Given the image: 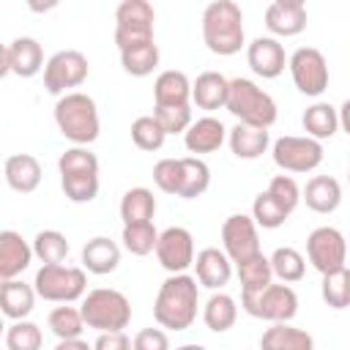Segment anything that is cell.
Segmentation results:
<instances>
[{
    "instance_id": "cell-1",
    "label": "cell",
    "mask_w": 350,
    "mask_h": 350,
    "mask_svg": "<svg viewBox=\"0 0 350 350\" xmlns=\"http://www.w3.org/2000/svg\"><path fill=\"white\" fill-rule=\"evenodd\" d=\"M200 306V284L189 273H170L153 301V317L159 328L167 331H186L197 320Z\"/></svg>"
},
{
    "instance_id": "cell-2",
    "label": "cell",
    "mask_w": 350,
    "mask_h": 350,
    "mask_svg": "<svg viewBox=\"0 0 350 350\" xmlns=\"http://www.w3.org/2000/svg\"><path fill=\"white\" fill-rule=\"evenodd\" d=\"M202 41L213 55H238L246 44L243 11L232 0H213L202 11Z\"/></svg>"
},
{
    "instance_id": "cell-3",
    "label": "cell",
    "mask_w": 350,
    "mask_h": 350,
    "mask_svg": "<svg viewBox=\"0 0 350 350\" xmlns=\"http://www.w3.org/2000/svg\"><path fill=\"white\" fill-rule=\"evenodd\" d=\"M55 123H57V131L79 148H88L90 142H96L98 131H101L96 101L88 93H79V90H71V93L57 98Z\"/></svg>"
},
{
    "instance_id": "cell-4",
    "label": "cell",
    "mask_w": 350,
    "mask_h": 350,
    "mask_svg": "<svg viewBox=\"0 0 350 350\" xmlns=\"http://www.w3.org/2000/svg\"><path fill=\"white\" fill-rule=\"evenodd\" d=\"M224 109L243 126H254V129H271L276 123V101L252 79L246 77H235L227 82V101Z\"/></svg>"
},
{
    "instance_id": "cell-5",
    "label": "cell",
    "mask_w": 350,
    "mask_h": 350,
    "mask_svg": "<svg viewBox=\"0 0 350 350\" xmlns=\"http://www.w3.org/2000/svg\"><path fill=\"white\" fill-rule=\"evenodd\" d=\"M79 314L88 328L98 334H112V331H123L131 323V304L120 290L96 287L82 295Z\"/></svg>"
},
{
    "instance_id": "cell-6",
    "label": "cell",
    "mask_w": 350,
    "mask_h": 350,
    "mask_svg": "<svg viewBox=\"0 0 350 350\" xmlns=\"http://www.w3.org/2000/svg\"><path fill=\"white\" fill-rule=\"evenodd\" d=\"M33 290L38 298L52 304H74L82 301L88 290V276L79 265H41L36 271Z\"/></svg>"
},
{
    "instance_id": "cell-7",
    "label": "cell",
    "mask_w": 350,
    "mask_h": 350,
    "mask_svg": "<svg viewBox=\"0 0 350 350\" xmlns=\"http://www.w3.org/2000/svg\"><path fill=\"white\" fill-rule=\"evenodd\" d=\"M241 306L246 314L268 323H290L298 314V295L290 284H268L257 293H241Z\"/></svg>"
},
{
    "instance_id": "cell-8",
    "label": "cell",
    "mask_w": 350,
    "mask_h": 350,
    "mask_svg": "<svg viewBox=\"0 0 350 350\" xmlns=\"http://www.w3.org/2000/svg\"><path fill=\"white\" fill-rule=\"evenodd\" d=\"M156 11L148 0H123L115 11V44L118 52L153 41Z\"/></svg>"
},
{
    "instance_id": "cell-9",
    "label": "cell",
    "mask_w": 350,
    "mask_h": 350,
    "mask_svg": "<svg viewBox=\"0 0 350 350\" xmlns=\"http://www.w3.org/2000/svg\"><path fill=\"white\" fill-rule=\"evenodd\" d=\"M271 156H273V164L279 170L304 175V172H312L323 164L325 150H323V142H317V139L298 137V134H284V137L273 139Z\"/></svg>"
},
{
    "instance_id": "cell-10",
    "label": "cell",
    "mask_w": 350,
    "mask_h": 350,
    "mask_svg": "<svg viewBox=\"0 0 350 350\" xmlns=\"http://www.w3.org/2000/svg\"><path fill=\"white\" fill-rule=\"evenodd\" d=\"M88 57L79 49H60L44 63V88L52 96H66L88 79Z\"/></svg>"
},
{
    "instance_id": "cell-11",
    "label": "cell",
    "mask_w": 350,
    "mask_h": 350,
    "mask_svg": "<svg viewBox=\"0 0 350 350\" xmlns=\"http://www.w3.org/2000/svg\"><path fill=\"white\" fill-rule=\"evenodd\" d=\"M287 68L293 77V85L304 96H323L328 90V63L320 49L314 46H298L287 57Z\"/></svg>"
},
{
    "instance_id": "cell-12",
    "label": "cell",
    "mask_w": 350,
    "mask_h": 350,
    "mask_svg": "<svg viewBox=\"0 0 350 350\" xmlns=\"http://www.w3.org/2000/svg\"><path fill=\"white\" fill-rule=\"evenodd\" d=\"M306 257L314 271L331 273L345 268L347 262V243L336 227H314L306 238Z\"/></svg>"
},
{
    "instance_id": "cell-13",
    "label": "cell",
    "mask_w": 350,
    "mask_h": 350,
    "mask_svg": "<svg viewBox=\"0 0 350 350\" xmlns=\"http://www.w3.org/2000/svg\"><path fill=\"white\" fill-rule=\"evenodd\" d=\"M221 252L227 254L230 262H243L249 257H254L260 252V235H257V224L252 221V216L246 213H232L224 219L221 224Z\"/></svg>"
},
{
    "instance_id": "cell-14",
    "label": "cell",
    "mask_w": 350,
    "mask_h": 350,
    "mask_svg": "<svg viewBox=\"0 0 350 350\" xmlns=\"http://www.w3.org/2000/svg\"><path fill=\"white\" fill-rule=\"evenodd\" d=\"M156 260L170 273H186L194 262V238L186 227H167L156 238Z\"/></svg>"
},
{
    "instance_id": "cell-15",
    "label": "cell",
    "mask_w": 350,
    "mask_h": 350,
    "mask_svg": "<svg viewBox=\"0 0 350 350\" xmlns=\"http://www.w3.org/2000/svg\"><path fill=\"white\" fill-rule=\"evenodd\" d=\"M246 63L257 77L276 79L287 68V55H284V46L273 36H257L246 46Z\"/></svg>"
},
{
    "instance_id": "cell-16",
    "label": "cell",
    "mask_w": 350,
    "mask_h": 350,
    "mask_svg": "<svg viewBox=\"0 0 350 350\" xmlns=\"http://www.w3.org/2000/svg\"><path fill=\"white\" fill-rule=\"evenodd\" d=\"M306 19V5L301 0H273L265 8V27L273 33L276 41L304 33Z\"/></svg>"
},
{
    "instance_id": "cell-17",
    "label": "cell",
    "mask_w": 350,
    "mask_h": 350,
    "mask_svg": "<svg viewBox=\"0 0 350 350\" xmlns=\"http://www.w3.org/2000/svg\"><path fill=\"white\" fill-rule=\"evenodd\" d=\"M194 279L197 284L208 287V290H221L224 284H230L232 279V262L227 260V254L216 246H208L202 252L194 254Z\"/></svg>"
},
{
    "instance_id": "cell-18",
    "label": "cell",
    "mask_w": 350,
    "mask_h": 350,
    "mask_svg": "<svg viewBox=\"0 0 350 350\" xmlns=\"http://www.w3.org/2000/svg\"><path fill=\"white\" fill-rule=\"evenodd\" d=\"M33 249L16 230H0V284L19 279V273L30 265Z\"/></svg>"
},
{
    "instance_id": "cell-19",
    "label": "cell",
    "mask_w": 350,
    "mask_h": 350,
    "mask_svg": "<svg viewBox=\"0 0 350 350\" xmlns=\"http://www.w3.org/2000/svg\"><path fill=\"white\" fill-rule=\"evenodd\" d=\"M224 139H227V129H224V123H221L219 118H213V115H205V118L191 120V126L183 131V145H186V150L194 153L197 159H200L202 153L219 150V148L224 145Z\"/></svg>"
},
{
    "instance_id": "cell-20",
    "label": "cell",
    "mask_w": 350,
    "mask_h": 350,
    "mask_svg": "<svg viewBox=\"0 0 350 350\" xmlns=\"http://www.w3.org/2000/svg\"><path fill=\"white\" fill-rule=\"evenodd\" d=\"M153 107H191V82L183 71L167 68L153 82Z\"/></svg>"
},
{
    "instance_id": "cell-21",
    "label": "cell",
    "mask_w": 350,
    "mask_h": 350,
    "mask_svg": "<svg viewBox=\"0 0 350 350\" xmlns=\"http://www.w3.org/2000/svg\"><path fill=\"white\" fill-rule=\"evenodd\" d=\"M3 178L16 194H33L41 186V164L30 153H14L5 159Z\"/></svg>"
},
{
    "instance_id": "cell-22",
    "label": "cell",
    "mask_w": 350,
    "mask_h": 350,
    "mask_svg": "<svg viewBox=\"0 0 350 350\" xmlns=\"http://www.w3.org/2000/svg\"><path fill=\"white\" fill-rule=\"evenodd\" d=\"M301 200L314 213H334L342 202V186L331 175H314V178L306 180V186L301 191Z\"/></svg>"
},
{
    "instance_id": "cell-23",
    "label": "cell",
    "mask_w": 350,
    "mask_h": 350,
    "mask_svg": "<svg viewBox=\"0 0 350 350\" xmlns=\"http://www.w3.org/2000/svg\"><path fill=\"white\" fill-rule=\"evenodd\" d=\"M118 265H120V246L112 238L96 235L82 246V271L104 276V273H112Z\"/></svg>"
},
{
    "instance_id": "cell-24",
    "label": "cell",
    "mask_w": 350,
    "mask_h": 350,
    "mask_svg": "<svg viewBox=\"0 0 350 350\" xmlns=\"http://www.w3.org/2000/svg\"><path fill=\"white\" fill-rule=\"evenodd\" d=\"M8 66H11V74L22 77V79H30L36 77L41 68H44V49L36 38L30 36H19L8 44Z\"/></svg>"
},
{
    "instance_id": "cell-25",
    "label": "cell",
    "mask_w": 350,
    "mask_h": 350,
    "mask_svg": "<svg viewBox=\"0 0 350 350\" xmlns=\"http://www.w3.org/2000/svg\"><path fill=\"white\" fill-rule=\"evenodd\" d=\"M227 77L219 71H202L194 82H191V104H197V109H224L227 101Z\"/></svg>"
},
{
    "instance_id": "cell-26",
    "label": "cell",
    "mask_w": 350,
    "mask_h": 350,
    "mask_svg": "<svg viewBox=\"0 0 350 350\" xmlns=\"http://www.w3.org/2000/svg\"><path fill=\"white\" fill-rule=\"evenodd\" d=\"M260 350H314V339L290 323H271L260 336Z\"/></svg>"
},
{
    "instance_id": "cell-27",
    "label": "cell",
    "mask_w": 350,
    "mask_h": 350,
    "mask_svg": "<svg viewBox=\"0 0 350 350\" xmlns=\"http://www.w3.org/2000/svg\"><path fill=\"white\" fill-rule=\"evenodd\" d=\"M36 306V290L33 284H25L22 279H11L0 284V314L11 320H25Z\"/></svg>"
},
{
    "instance_id": "cell-28",
    "label": "cell",
    "mask_w": 350,
    "mask_h": 350,
    "mask_svg": "<svg viewBox=\"0 0 350 350\" xmlns=\"http://www.w3.org/2000/svg\"><path fill=\"white\" fill-rule=\"evenodd\" d=\"M178 170H180V175H178V194L175 197L194 200V197H200V194L208 191V186H211V170H208V164L202 159L183 156V159H178Z\"/></svg>"
},
{
    "instance_id": "cell-29",
    "label": "cell",
    "mask_w": 350,
    "mask_h": 350,
    "mask_svg": "<svg viewBox=\"0 0 350 350\" xmlns=\"http://www.w3.org/2000/svg\"><path fill=\"white\" fill-rule=\"evenodd\" d=\"M301 123H304V131H306L304 137L317 139V142L331 139L339 131V109L331 107L328 101H317V104L306 107Z\"/></svg>"
},
{
    "instance_id": "cell-30",
    "label": "cell",
    "mask_w": 350,
    "mask_h": 350,
    "mask_svg": "<svg viewBox=\"0 0 350 350\" xmlns=\"http://www.w3.org/2000/svg\"><path fill=\"white\" fill-rule=\"evenodd\" d=\"M227 142H230V150L238 156V159H260L268 145H271V134L265 129H254V126H243L238 123L230 134H227Z\"/></svg>"
},
{
    "instance_id": "cell-31",
    "label": "cell",
    "mask_w": 350,
    "mask_h": 350,
    "mask_svg": "<svg viewBox=\"0 0 350 350\" xmlns=\"http://www.w3.org/2000/svg\"><path fill=\"white\" fill-rule=\"evenodd\" d=\"M235 320H238V304H235V298L227 295V293H221V290H216L205 301V306H202V323L208 325V331L224 334V331H230L235 325Z\"/></svg>"
},
{
    "instance_id": "cell-32",
    "label": "cell",
    "mask_w": 350,
    "mask_h": 350,
    "mask_svg": "<svg viewBox=\"0 0 350 350\" xmlns=\"http://www.w3.org/2000/svg\"><path fill=\"white\" fill-rule=\"evenodd\" d=\"M156 213V197L145 186H134L120 200V219L123 224H148Z\"/></svg>"
},
{
    "instance_id": "cell-33",
    "label": "cell",
    "mask_w": 350,
    "mask_h": 350,
    "mask_svg": "<svg viewBox=\"0 0 350 350\" xmlns=\"http://www.w3.org/2000/svg\"><path fill=\"white\" fill-rule=\"evenodd\" d=\"M268 262H271V273H273L276 279H282V284L301 282L304 273H306V260H304V254H301L298 249H293V246H279V249L268 257Z\"/></svg>"
},
{
    "instance_id": "cell-34",
    "label": "cell",
    "mask_w": 350,
    "mask_h": 350,
    "mask_svg": "<svg viewBox=\"0 0 350 350\" xmlns=\"http://www.w3.org/2000/svg\"><path fill=\"white\" fill-rule=\"evenodd\" d=\"M238 271V279H241V293H257L262 287H268L273 282V273H271V262L262 252H257L254 257L243 260L235 265Z\"/></svg>"
},
{
    "instance_id": "cell-35",
    "label": "cell",
    "mask_w": 350,
    "mask_h": 350,
    "mask_svg": "<svg viewBox=\"0 0 350 350\" xmlns=\"http://www.w3.org/2000/svg\"><path fill=\"white\" fill-rule=\"evenodd\" d=\"M120 66L131 77H148V74H153V68L159 66V46H156V41L120 49Z\"/></svg>"
},
{
    "instance_id": "cell-36",
    "label": "cell",
    "mask_w": 350,
    "mask_h": 350,
    "mask_svg": "<svg viewBox=\"0 0 350 350\" xmlns=\"http://www.w3.org/2000/svg\"><path fill=\"white\" fill-rule=\"evenodd\" d=\"M33 257H38L44 265H60L68 257V241L60 230H41L33 238Z\"/></svg>"
},
{
    "instance_id": "cell-37",
    "label": "cell",
    "mask_w": 350,
    "mask_h": 350,
    "mask_svg": "<svg viewBox=\"0 0 350 350\" xmlns=\"http://www.w3.org/2000/svg\"><path fill=\"white\" fill-rule=\"evenodd\" d=\"M46 325L49 331L60 339H82V331H85V323H82V314L77 306L71 304H63V306H55L49 314H46Z\"/></svg>"
},
{
    "instance_id": "cell-38",
    "label": "cell",
    "mask_w": 350,
    "mask_h": 350,
    "mask_svg": "<svg viewBox=\"0 0 350 350\" xmlns=\"http://www.w3.org/2000/svg\"><path fill=\"white\" fill-rule=\"evenodd\" d=\"M57 172H60V178H66V175H98V159L88 148L74 145V148L60 153Z\"/></svg>"
},
{
    "instance_id": "cell-39",
    "label": "cell",
    "mask_w": 350,
    "mask_h": 350,
    "mask_svg": "<svg viewBox=\"0 0 350 350\" xmlns=\"http://www.w3.org/2000/svg\"><path fill=\"white\" fill-rule=\"evenodd\" d=\"M44 334L30 320H14L5 328V350H41Z\"/></svg>"
},
{
    "instance_id": "cell-40",
    "label": "cell",
    "mask_w": 350,
    "mask_h": 350,
    "mask_svg": "<svg viewBox=\"0 0 350 350\" xmlns=\"http://www.w3.org/2000/svg\"><path fill=\"white\" fill-rule=\"evenodd\" d=\"M156 238H159V232H156L153 221H148V224H123V235H120L126 252H131L134 257L150 254L156 249Z\"/></svg>"
},
{
    "instance_id": "cell-41",
    "label": "cell",
    "mask_w": 350,
    "mask_h": 350,
    "mask_svg": "<svg viewBox=\"0 0 350 350\" xmlns=\"http://www.w3.org/2000/svg\"><path fill=\"white\" fill-rule=\"evenodd\" d=\"M323 301L331 309H345L350 304V271L347 265L331 273H323Z\"/></svg>"
},
{
    "instance_id": "cell-42",
    "label": "cell",
    "mask_w": 350,
    "mask_h": 350,
    "mask_svg": "<svg viewBox=\"0 0 350 350\" xmlns=\"http://www.w3.org/2000/svg\"><path fill=\"white\" fill-rule=\"evenodd\" d=\"M287 216H290V213H287L284 208H279L268 191H260V194L254 197V202H252V221H254L257 227H262V230H276V227H282V224L287 221Z\"/></svg>"
},
{
    "instance_id": "cell-43",
    "label": "cell",
    "mask_w": 350,
    "mask_h": 350,
    "mask_svg": "<svg viewBox=\"0 0 350 350\" xmlns=\"http://www.w3.org/2000/svg\"><path fill=\"white\" fill-rule=\"evenodd\" d=\"M164 139H167V134L161 131V126L156 123L153 115H142V118H137V120L131 123V142H134L139 150L153 153V150H159V148L164 145Z\"/></svg>"
},
{
    "instance_id": "cell-44",
    "label": "cell",
    "mask_w": 350,
    "mask_h": 350,
    "mask_svg": "<svg viewBox=\"0 0 350 350\" xmlns=\"http://www.w3.org/2000/svg\"><path fill=\"white\" fill-rule=\"evenodd\" d=\"M60 189L77 205L93 202L98 194V175H66V178H60Z\"/></svg>"
},
{
    "instance_id": "cell-45",
    "label": "cell",
    "mask_w": 350,
    "mask_h": 350,
    "mask_svg": "<svg viewBox=\"0 0 350 350\" xmlns=\"http://www.w3.org/2000/svg\"><path fill=\"white\" fill-rule=\"evenodd\" d=\"M265 191H268V194L273 197V202H276L279 208H284L287 213H293V211L298 208V202H301V189H298V183H295L293 175H276V178H271V183H268Z\"/></svg>"
},
{
    "instance_id": "cell-46",
    "label": "cell",
    "mask_w": 350,
    "mask_h": 350,
    "mask_svg": "<svg viewBox=\"0 0 350 350\" xmlns=\"http://www.w3.org/2000/svg\"><path fill=\"white\" fill-rule=\"evenodd\" d=\"M153 118L167 137L183 134L191 126V107H153Z\"/></svg>"
},
{
    "instance_id": "cell-47",
    "label": "cell",
    "mask_w": 350,
    "mask_h": 350,
    "mask_svg": "<svg viewBox=\"0 0 350 350\" xmlns=\"http://www.w3.org/2000/svg\"><path fill=\"white\" fill-rule=\"evenodd\" d=\"M178 175H180V170H178V159H161V161H156V167H153V183L164 191V194H178Z\"/></svg>"
},
{
    "instance_id": "cell-48",
    "label": "cell",
    "mask_w": 350,
    "mask_h": 350,
    "mask_svg": "<svg viewBox=\"0 0 350 350\" xmlns=\"http://www.w3.org/2000/svg\"><path fill=\"white\" fill-rule=\"evenodd\" d=\"M131 350H170V336L161 328H142L131 339Z\"/></svg>"
},
{
    "instance_id": "cell-49",
    "label": "cell",
    "mask_w": 350,
    "mask_h": 350,
    "mask_svg": "<svg viewBox=\"0 0 350 350\" xmlns=\"http://www.w3.org/2000/svg\"><path fill=\"white\" fill-rule=\"evenodd\" d=\"M93 350H131V339L123 331L98 334V339L93 342Z\"/></svg>"
},
{
    "instance_id": "cell-50",
    "label": "cell",
    "mask_w": 350,
    "mask_h": 350,
    "mask_svg": "<svg viewBox=\"0 0 350 350\" xmlns=\"http://www.w3.org/2000/svg\"><path fill=\"white\" fill-rule=\"evenodd\" d=\"M55 350H93V345H88L85 339H60Z\"/></svg>"
},
{
    "instance_id": "cell-51",
    "label": "cell",
    "mask_w": 350,
    "mask_h": 350,
    "mask_svg": "<svg viewBox=\"0 0 350 350\" xmlns=\"http://www.w3.org/2000/svg\"><path fill=\"white\" fill-rule=\"evenodd\" d=\"M11 74V66H8V46L0 44V79Z\"/></svg>"
},
{
    "instance_id": "cell-52",
    "label": "cell",
    "mask_w": 350,
    "mask_h": 350,
    "mask_svg": "<svg viewBox=\"0 0 350 350\" xmlns=\"http://www.w3.org/2000/svg\"><path fill=\"white\" fill-rule=\"evenodd\" d=\"M175 350H208V347H202V345H194V342H189V345H180V347H175Z\"/></svg>"
},
{
    "instance_id": "cell-53",
    "label": "cell",
    "mask_w": 350,
    "mask_h": 350,
    "mask_svg": "<svg viewBox=\"0 0 350 350\" xmlns=\"http://www.w3.org/2000/svg\"><path fill=\"white\" fill-rule=\"evenodd\" d=\"M5 334V323H3V314H0V336Z\"/></svg>"
}]
</instances>
